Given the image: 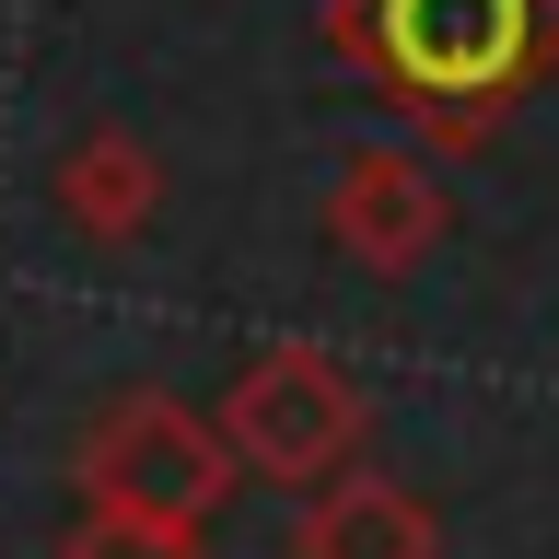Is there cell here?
I'll use <instances>...</instances> for the list:
<instances>
[{"label": "cell", "instance_id": "1", "mask_svg": "<svg viewBox=\"0 0 559 559\" xmlns=\"http://www.w3.org/2000/svg\"><path fill=\"white\" fill-rule=\"evenodd\" d=\"M326 47L408 105L419 152H478L559 70V0H326Z\"/></svg>", "mask_w": 559, "mask_h": 559}, {"label": "cell", "instance_id": "3", "mask_svg": "<svg viewBox=\"0 0 559 559\" xmlns=\"http://www.w3.org/2000/svg\"><path fill=\"white\" fill-rule=\"evenodd\" d=\"M245 489L234 443H222V419L164 396V384H129V396H105L82 419V501H140V513H222Z\"/></svg>", "mask_w": 559, "mask_h": 559}, {"label": "cell", "instance_id": "7", "mask_svg": "<svg viewBox=\"0 0 559 559\" xmlns=\"http://www.w3.org/2000/svg\"><path fill=\"white\" fill-rule=\"evenodd\" d=\"M59 559H210L199 513H140V501H82Z\"/></svg>", "mask_w": 559, "mask_h": 559}, {"label": "cell", "instance_id": "2", "mask_svg": "<svg viewBox=\"0 0 559 559\" xmlns=\"http://www.w3.org/2000/svg\"><path fill=\"white\" fill-rule=\"evenodd\" d=\"M210 419H222V443H234L245 478L314 489V478H338L349 454H361L373 396H361V373H349L326 338H269L257 361H234V384H222Z\"/></svg>", "mask_w": 559, "mask_h": 559}, {"label": "cell", "instance_id": "5", "mask_svg": "<svg viewBox=\"0 0 559 559\" xmlns=\"http://www.w3.org/2000/svg\"><path fill=\"white\" fill-rule=\"evenodd\" d=\"M47 199H59V222L82 245H129V234H152V210H164V152L140 129H82L59 152V175H47Z\"/></svg>", "mask_w": 559, "mask_h": 559}, {"label": "cell", "instance_id": "4", "mask_svg": "<svg viewBox=\"0 0 559 559\" xmlns=\"http://www.w3.org/2000/svg\"><path fill=\"white\" fill-rule=\"evenodd\" d=\"M454 222V187L443 164L419 152V140H373V152H349L338 187H326V245H338L349 269H373V280H408L431 245H443Z\"/></svg>", "mask_w": 559, "mask_h": 559}, {"label": "cell", "instance_id": "6", "mask_svg": "<svg viewBox=\"0 0 559 559\" xmlns=\"http://www.w3.org/2000/svg\"><path fill=\"white\" fill-rule=\"evenodd\" d=\"M292 559H443V524L431 501L396 478H314L304 524H292Z\"/></svg>", "mask_w": 559, "mask_h": 559}]
</instances>
